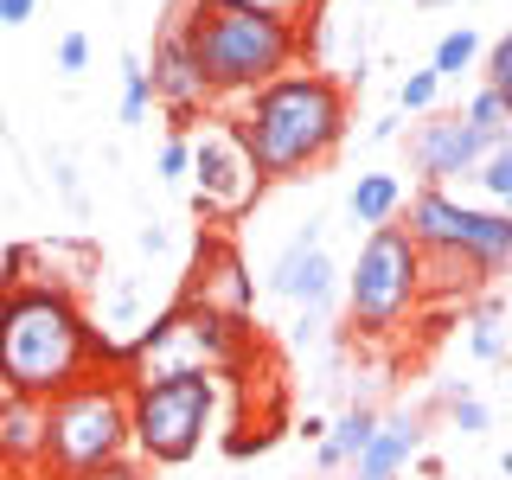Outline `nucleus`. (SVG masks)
Returning <instances> with one entry per match:
<instances>
[{
	"label": "nucleus",
	"mask_w": 512,
	"mask_h": 480,
	"mask_svg": "<svg viewBox=\"0 0 512 480\" xmlns=\"http://www.w3.org/2000/svg\"><path fill=\"white\" fill-rule=\"evenodd\" d=\"M45 397L0 391V468H45Z\"/></svg>",
	"instance_id": "nucleus-15"
},
{
	"label": "nucleus",
	"mask_w": 512,
	"mask_h": 480,
	"mask_svg": "<svg viewBox=\"0 0 512 480\" xmlns=\"http://www.w3.org/2000/svg\"><path fill=\"white\" fill-rule=\"evenodd\" d=\"M436 96H442V77L436 71H410L404 84H397V109H404V116H429Z\"/></svg>",
	"instance_id": "nucleus-24"
},
{
	"label": "nucleus",
	"mask_w": 512,
	"mask_h": 480,
	"mask_svg": "<svg viewBox=\"0 0 512 480\" xmlns=\"http://www.w3.org/2000/svg\"><path fill=\"white\" fill-rule=\"evenodd\" d=\"M58 71L64 77L90 71V39H84V32H64V39H58Z\"/></svg>",
	"instance_id": "nucleus-29"
},
{
	"label": "nucleus",
	"mask_w": 512,
	"mask_h": 480,
	"mask_svg": "<svg viewBox=\"0 0 512 480\" xmlns=\"http://www.w3.org/2000/svg\"><path fill=\"white\" fill-rule=\"evenodd\" d=\"M0 128H7V116H0Z\"/></svg>",
	"instance_id": "nucleus-37"
},
{
	"label": "nucleus",
	"mask_w": 512,
	"mask_h": 480,
	"mask_svg": "<svg viewBox=\"0 0 512 480\" xmlns=\"http://www.w3.org/2000/svg\"><path fill=\"white\" fill-rule=\"evenodd\" d=\"M167 244H173V237H167V224H141V250H148V256H160Z\"/></svg>",
	"instance_id": "nucleus-34"
},
{
	"label": "nucleus",
	"mask_w": 512,
	"mask_h": 480,
	"mask_svg": "<svg viewBox=\"0 0 512 480\" xmlns=\"http://www.w3.org/2000/svg\"><path fill=\"white\" fill-rule=\"evenodd\" d=\"M378 423L384 416L372 410V404H352L340 423H327V442H314V461H320V474H340V468H352V461L365 455V442L378 436Z\"/></svg>",
	"instance_id": "nucleus-16"
},
{
	"label": "nucleus",
	"mask_w": 512,
	"mask_h": 480,
	"mask_svg": "<svg viewBox=\"0 0 512 480\" xmlns=\"http://www.w3.org/2000/svg\"><path fill=\"white\" fill-rule=\"evenodd\" d=\"M192 52H199V71H205V90L212 103H244L263 84H276L282 71L301 64V45L308 32L276 20V13H250V7H192L180 13Z\"/></svg>",
	"instance_id": "nucleus-3"
},
{
	"label": "nucleus",
	"mask_w": 512,
	"mask_h": 480,
	"mask_svg": "<svg viewBox=\"0 0 512 480\" xmlns=\"http://www.w3.org/2000/svg\"><path fill=\"white\" fill-rule=\"evenodd\" d=\"M160 180L167 186H180V180H192V135H167V148H160Z\"/></svg>",
	"instance_id": "nucleus-26"
},
{
	"label": "nucleus",
	"mask_w": 512,
	"mask_h": 480,
	"mask_svg": "<svg viewBox=\"0 0 512 480\" xmlns=\"http://www.w3.org/2000/svg\"><path fill=\"white\" fill-rule=\"evenodd\" d=\"M448 423H455L461 436H487V429H493V410L468 391V397H455V404H448Z\"/></svg>",
	"instance_id": "nucleus-28"
},
{
	"label": "nucleus",
	"mask_w": 512,
	"mask_h": 480,
	"mask_svg": "<svg viewBox=\"0 0 512 480\" xmlns=\"http://www.w3.org/2000/svg\"><path fill=\"white\" fill-rule=\"evenodd\" d=\"M90 480H148V461H141L135 448H128V455H116L103 474H90Z\"/></svg>",
	"instance_id": "nucleus-30"
},
{
	"label": "nucleus",
	"mask_w": 512,
	"mask_h": 480,
	"mask_svg": "<svg viewBox=\"0 0 512 480\" xmlns=\"http://www.w3.org/2000/svg\"><path fill=\"white\" fill-rule=\"evenodd\" d=\"M39 13V0H0V26H26Z\"/></svg>",
	"instance_id": "nucleus-32"
},
{
	"label": "nucleus",
	"mask_w": 512,
	"mask_h": 480,
	"mask_svg": "<svg viewBox=\"0 0 512 480\" xmlns=\"http://www.w3.org/2000/svg\"><path fill=\"white\" fill-rule=\"evenodd\" d=\"M410 205V192L397 173H359L346 192V218L352 224H365V231H378V224H397V212Z\"/></svg>",
	"instance_id": "nucleus-17"
},
{
	"label": "nucleus",
	"mask_w": 512,
	"mask_h": 480,
	"mask_svg": "<svg viewBox=\"0 0 512 480\" xmlns=\"http://www.w3.org/2000/svg\"><path fill=\"white\" fill-rule=\"evenodd\" d=\"M423 7H474V0H423Z\"/></svg>",
	"instance_id": "nucleus-36"
},
{
	"label": "nucleus",
	"mask_w": 512,
	"mask_h": 480,
	"mask_svg": "<svg viewBox=\"0 0 512 480\" xmlns=\"http://www.w3.org/2000/svg\"><path fill=\"white\" fill-rule=\"evenodd\" d=\"M237 128L250 135V154L263 167V180H301L320 160L340 154V141L352 128V96L340 77L295 64L276 84H263L256 96L237 103Z\"/></svg>",
	"instance_id": "nucleus-2"
},
{
	"label": "nucleus",
	"mask_w": 512,
	"mask_h": 480,
	"mask_svg": "<svg viewBox=\"0 0 512 480\" xmlns=\"http://www.w3.org/2000/svg\"><path fill=\"white\" fill-rule=\"evenodd\" d=\"M186 295L205 301V308H218V314H231V320H244L256 288L244 282V263H237V250L224 244V237H199V282H192Z\"/></svg>",
	"instance_id": "nucleus-13"
},
{
	"label": "nucleus",
	"mask_w": 512,
	"mask_h": 480,
	"mask_svg": "<svg viewBox=\"0 0 512 480\" xmlns=\"http://www.w3.org/2000/svg\"><path fill=\"white\" fill-rule=\"evenodd\" d=\"M96 372V327L64 282L0 288V391L45 397Z\"/></svg>",
	"instance_id": "nucleus-1"
},
{
	"label": "nucleus",
	"mask_w": 512,
	"mask_h": 480,
	"mask_svg": "<svg viewBox=\"0 0 512 480\" xmlns=\"http://www.w3.org/2000/svg\"><path fill=\"white\" fill-rule=\"evenodd\" d=\"M461 116H468L480 135H487V148H500V141H512V109L500 103V90H487L480 84L474 96H468V109H461Z\"/></svg>",
	"instance_id": "nucleus-19"
},
{
	"label": "nucleus",
	"mask_w": 512,
	"mask_h": 480,
	"mask_svg": "<svg viewBox=\"0 0 512 480\" xmlns=\"http://www.w3.org/2000/svg\"><path fill=\"white\" fill-rule=\"evenodd\" d=\"M199 7H250V13H276V20L308 32V13H320V0H199Z\"/></svg>",
	"instance_id": "nucleus-23"
},
{
	"label": "nucleus",
	"mask_w": 512,
	"mask_h": 480,
	"mask_svg": "<svg viewBox=\"0 0 512 480\" xmlns=\"http://www.w3.org/2000/svg\"><path fill=\"white\" fill-rule=\"evenodd\" d=\"M148 109H154V90H148V58H141V52H128V58H122V122H128V128H141V122H148Z\"/></svg>",
	"instance_id": "nucleus-20"
},
{
	"label": "nucleus",
	"mask_w": 512,
	"mask_h": 480,
	"mask_svg": "<svg viewBox=\"0 0 512 480\" xmlns=\"http://www.w3.org/2000/svg\"><path fill=\"white\" fill-rule=\"evenodd\" d=\"M474 186L487 192L493 205H506V199H512V141H500V148H493V154L474 167Z\"/></svg>",
	"instance_id": "nucleus-22"
},
{
	"label": "nucleus",
	"mask_w": 512,
	"mask_h": 480,
	"mask_svg": "<svg viewBox=\"0 0 512 480\" xmlns=\"http://www.w3.org/2000/svg\"><path fill=\"white\" fill-rule=\"evenodd\" d=\"M442 480H448V474H442Z\"/></svg>",
	"instance_id": "nucleus-39"
},
{
	"label": "nucleus",
	"mask_w": 512,
	"mask_h": 480,
	"mask_svg": "<svg viewBox=\"0 0 512 480\" xmlns=\"http://www.w3.org/2000/svg\"><path fill=\"white\" fill-rule=\"evenodd\" d=\"M487 135L461 116H429L410 128V160H416V180L423 186H448V180H474V167L487 160Z\"/></svg>",
	"instance_id": "nucleus-11"
},
{
	"label": "nucleus",
	"mask_w": 512,
	"mask_h": 480,
	"mask_svg": "<svg viewBox=\"0 0 512 480\" xmlns=\"http://www.w3.org/2000/svg\"><path fill=\"white\" fill-rule=\"evenodd\" d=\"M404 231L416 237L423 256H455V263H468L480 282H493V276L512 269V218L487 212V205H461L448 186L416 192Z\"/></svg>",
	"instance_id": "nucleus-8"
},
{
	"label": "nucleus",
	"mask_w": 512,
	"mask_h": 480,
	"mask_svg": "<svg viewBox=\"0 0 512 480\" xmlns=\"http://www.w3.org/2000/svg\"><path fill=\"white\" fill-rule=\"evenodd\" d=\"M52 180H58V192H64V199H71V212H84V186H77L71 160H52Z\"/></svg>",
	"instance_id": "nucleus-31"
},
{
	"label": "nucleus",
	"mask_w": 512,
	"mask_h": 480,
	"mask_svg": "<svg viewBox=\"0 0 512 480\" xmlns=\"http://www.w3.org/2000/svg\"><path fill=\"white\" fill-rule=\"evenodd\" d=\"M263 167L250 154V135L237 128V116H205V128H192V212L231 224L244 218L263 192Z\"/></svg>",
	"instance_id": "nucleus-9"
},
{
	"label": "nucleus",
	"mask_w": 512,
	"mask_h": 480,
	"mask_svg": "<svg viewBox=\"0 0 512 480\" xmlns=\"http://www.w3.org/2000/svg\"><path fill=\"white\" fill-rule=\"evenodd\" d=\"M468 352H474L480 365L512 359V327H506V314H474V327H468Z\"/></svg>",
	"instance_id": "nucleus-21"
},
{
	"label": "nucleus",
	"mask_w": 512,
	"mask_h": 480,
	"mask_svg": "<svg viewBox=\"0 0 512 480\" xmlns=\"http://www.w3.org/2000/svg\"><path fill=\"white\" fill-rule=\"evenodd\" d=\"M128 384L122 378H84L52 397L45 416V468L58 480H90L116 455H128Z\"/></svg>",
	"instance_id": "nucleus-4"
},
{
	"label": "nucleus",
	"mask_w": 512,
	"mask_h": 480,
	"mask_svg": "<svg viewBox=\"0 0 512 480\" xmlns=\"http://www.w3.org/2000/svg\"><path fill=\"white\" fill-rule=\"evenodd\" d=\"M429 295V256L416 250L404 224H378L365 231L359 256L346 269V314L359 333H391L416 301Z\"/></svg>",
	"instance_id": "nucleus-7"
},
{
	"label": "nucleus",
	"mask_w": 512,
	"mask_h": 480,
	"mask_svg": "<svg viewBox=\"0 0 512 480\" xmlns=\"http://www.w3.org/2000/svg\"><path fill=\"white\" fill-rule=\"evenodd\" d=\"M416 7H423V0H416Z\"/></svg>",
	"instance_id": "nucleus-38"
},
{
	"label": "nucleus",
	"mask_w": 512,
	"mask_h": 480,
	"mask_svg": "<svg viewBox=\"0 0 512 480\" xmlns=\"http://www.w3.org/2000/svg\"><path fill=\"white\" fill-rule=\"evenodd\" d=\"M148 90L154 103H167L173 116V135H192L199 109H212V90H205V71H199V52H192L186 26L167 20L154 32V52H148Z\"/></svg>",
	"instance_id": "nucleus-10"
},
{
	"label": "nucleus",
	"mask_w": 512,
	"mask_h": 480,
	"mask_svg": "<svg viewBox=\"0 0 512 480\" xmlns=\"http://www.w3.org/2000/svg\"><path fill=\"white\" fill-rule=\"evenodd\" d=\"M487 90H500V103L512 109V32H500L487 52Z\"/></svg>",
	"instance_id": "nucleus-25"
},
{
	"label": "nucleus",
	"mask_w": 512,
	"mask_h": 480,
	"mask_svg": "<svg viewBox=\"0 0 512 480\" xmlns=\"http://www.w3.org/2000/svg\"><path fill=\"white\" fill-rule=\"evenodd\" d=\"M109 327H135L141 333V282L135 276H122L116 295H109Z\"/></svg>",
	"instance_id": "nucleus-27"
},
{
	"label": "nucleus",
	"mask_w": 512,
	"mask_h": 480,
	"mask_svg": "<svg viewBox=\"0 0 512 480\" xmlns=\"http://www.w3.org/2000/svg\"><path fill=\"white\" fill-rule=\"evenodd\" d=\"M423 436H429V429H423V416H416V410L384 416L378 436L365 442V455L352 461V480H397L416 455H423Z\"/></svg>",
	"instance_id": "nucleus-14"
},
{
	"label": "nucleus",
	"mask_w": 512,
	"mask_h": 480,
	"mask_svg": "<svg viewBox=\"0 0 512 480\" xmlns=\"http://www.w3.org/2000/svg\"><path fill=\"white\" fill-rule=\"evenodd\" d=\"M397 135H404V109H391V116L372 122V141H397Z\"/></svg>",
	"instance_id": "nucleus-33"
},
{
	"label": "nucleus",
	"mask_w": 512,
	"mask_h": 480,
	"mask_svg": "<svg viewBox=\"0 0 512 480\" xmlns=\"http://www.w3.org/2000/svg\"><path fill=\"white\" fill-rule=\"evenodd\" d=\"M218 416V378L180 372V378H135L128 384V442L148 468H180L205 448V429Z\"/></svg>",
	"instance_id": "nucleus-5"
},
{
	"label": "nucleus",
	"mask_w": 512,
	"mask_h": 480,
	"mask_svg": "<svg viewBox=\"0 0 512 480\" xmlns=\"http://www.w3.org/2000/svg\"><path fill=\"white\" fill-rule=\"evenodd\" d=\"M237 352H244V320L180 295L173 308L141 320L135 346H128V365H135V378H180V372H212L218 378Z\"/></svg>",
	"instance_id": "nucleus-6"
},
{
	"label": "nucleus",
	"mask_w": 512,
	"mask_h": 480,
	"mask_svg": "<svg viewBox=\"0 0 512 480\" xmlns=\"http://www.w3.org/2000/svg\"><path fill=\"white\" fill-rule=\"evenodd\" d=\"M320 231H327V224H320V218H308V224H301V231L282 244L276 269H269V295H282V301H301L308 314H320V308H327V295H333V276H340V269H333V256L320 250Z\"/></svg>",
	"instance_id": "nucleus-12"
},
{
	"label": "nucleus",
	"mask_w": 512,
	"mask_h": 480,
	"mask_svg": "<svg viewBox=\"0 0 512 480\" xmlns=\"http://www.w3.org/2000/svg\"><path fill=\"white\" fill-rule=\"evenodd\" d=\"M474 58H480V32H474V26H448L442 39H436V58H429V71L448 84V77L474 71Z\"/></svg>",
	"instance_id": "nucleus-18"
},
{
	"label": "nucleus",
	"mask_w": 512,
	"mask_h": 480,
	"mask_svg": "<svg viewBox=\"0 0 512 480\" xmlns=\"http://www.w3.org/2000/svg\"><path fill=\"white\" fill-rule=\"evenodd\" d=\"M500 474H506V480H512V442H506V448H500Z\"/></svg>",
	"instance_id": "nucleus-35"
}]
</instances>
